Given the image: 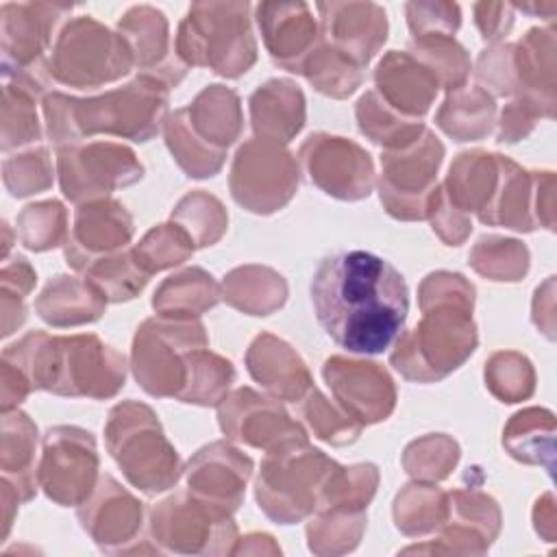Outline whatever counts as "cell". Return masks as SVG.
<instances>
[{
  "label": "cell",
  "mask_w": 557,
  "mask_h": 557,
  "mask_svg": "<svg viewBox=\"0 0 557 557\" xmlns=\"http://www.w3.org/2000/svg\"><path fill=\"white\" fill-rule=\"evenodd\" d=\"M324 379L329 387L335 392L337 400L344 405L346 413L359 420V424H372V422L385 420L394 409V400H396L394 385L387 372L379 368V363L374 366L366 385H355L342 372L335 357H331L324 363Z\"/></svg>",
  "instance_id": "cell-22"
},
{
  "label": "cell",
  "mask_w": 557,
  "mask_h": 557,
  "mask_svg": "<svg viewBox=\"0 0 557 557\" xmlns=\"http://www.w3.org/2000/svg\"><path fill=\"white\" fill-rule=\"evenodd\" d=\"M248 2H196L178 26L176 52L185 65H205L235 78L257 59Z\"/></svg>",
  "instance_id": "cell-5"
},
{
  "label": "cell",
  "mask_w": 557,
  "mask_h": 557,
  "mask_svg": "<svg viewBox=\"0 0 557 557\" xmlns=\"http://www.w3.org/2000/svg\"><path fill=\"white\" fill-rule=\"evenodd\" d=\"M107 298L89 281H78L74 276H57L46 285L37 300L39 315L54 324H83L100 318Z\"/></svg>",
  "instance_id": "cell-23"
},
{
  "label": "cell",
  "mask_w": 557,
  "mask_h": 557,
  "mask_svg": "<svg viewBox=\"0 0 557 557\" xmlns=\"http://www.w3.org/2000/svg\"><path fill=\"white\" fill-rule=\"evenodd\" d=\"M4 357L15 359L30 387L65 396H113L124 385V357L96 335L50 337L28 333L9 346Z\"/></svg>",
  "instance_id": "cell-3"
},
{
  "label": "cell",
  "mask_w": 557,
  "mask_h": 557,
  "mask_svg": "<svg viewBox=\"0 0 557 557\" xmlns=\"http://www.w3.org/2000/svg\"><path fill=\"white\" fill-rule=\"evenodd\" d=\"M405 11L413 37L431 35L433 22L437 35H453L461 22L459 4L450 2H409L405 4Z\"/></svg>",
  "instance_id": "cell-35"
},
{
  "label": "cell",
  "mask_w": 557,
  "mask_h": 557,
  "mask_svg": "<svg viewBox=\"0 0 557 557\" xmlns=\"http://www.w3.org/2000/svg\"><path fill=\"white\" fill-rule=\"evenodd\" d=\"M220 289L213 283L211 274L200 268H191L170 276L152 298V307L159 311L172 313L174 307L187 309L189 315H200V311L213 307L218 302Z\"/></svg>",
  "instance_id": "cell-28"
},
{
  "label": "cell",
  "mask_w": 557,
  "mask_h": 557,
  "mask_svg": "<svg viewBox=\"0 0 557 557\" xmlns=\"http://www.w3.org/2000/svg\"><path fill=\"white\" fill-rule=\"evenodd\" d=\"M165 109L168 85L148 74L98 98L78 100L52 91L44 100L48 135L57 148L81 144L94 133L146 141L159 131Z\"/></svg>",
  "instance_id": "cell-2"
},
{
  "label": "cell",
  "mask_w": 557,
  "mask_h": 557,
  "mask_svg": "<svg viewBox=\"0 0 557 557\" xmlns=\"http://www.w3.org/2000/svg\"><path fill=\"white\" fill-rule=\"evenodd\" d=\"M513 9H522L524 13H531V15H546V17H553V13L557 11V4L555 2H529V4H518Z\"/></svg>",
  "instance_id": "cell-37"
},
{
  "label": "cell",
  "mask_w": 557,
  "mask_h": 557,
  "mask_svg": "<svg viewBox=\"0 0 557 557\" xmlns=\"http://www.w3.org/2000/svg\"><path fill=\"white\" fill-rule=\"evenodd\" d=\"M553 413L546 409H524L511 418L503 433V444L509 455L527 461L546 466L553 472Z\"/></svg>",
  "instance_id": "cell-24"
},
{
  "label": "cell",
  "mask_w": 557,
  "mask_h": 557,
  "mask_svg": "<svg viewBox=\"0 0 557 557\" xmlns=\"http://www.w3.org/2000/svg\"><path fill=\"white\" fill-rule=\"evenodd\" d=\"M409 54L424 63L446 89L455 91L463 87V81L470 70L466 50L450 35H426L416 37L409 44Z\"/></svg>",
  "instance_id": "cell-29"
},
{
  "label": "cell",
  "mask_w": 557,
  "mask_h": 557,
  "mask_svg": "<svg viewBox=\"0 0 557 557\" xmlns=\"http://www.w3.org/2000/svg\"><path fill=\"white\" fill-rule=\"evenodd\" d=\"M298 170L281 144L252 139L244 144L231 170L233 198L252 213L281 209L296 191Z\"/></svg>",
  "instance_id": "cell-9"
},
{
  "label": "cell",
  "mask_w": 557,
  "mask_h": 557,
  "mask_svg": "<svg viewBox=\"0 0 557 557\" xmlns=\"http://www.w3.org/2000/svg\"><path fill=\"white\" fill-rule=\"evenodd\" d=\"M107 444L126 479L146 494L168 490L181 474L178 455L146 405H117L107 424Z\"/></svg>",
  "instance_id": "cell-6"
},
{
  "label": "cell",
  "mask_w": 557,
  "mask_h": 557,
  "mask_svg": "<svg viewBox=\"0 0 557 557\" xmlns=\"http://www.w3.org/2000/svg\"><path fill=\"white\" fill-rule=\"evenodd\" d=\"M494 115V100L481 87L455 89L442 111L437 113V124L457 141L479 139L490 133V122Z\"/></svg>",
  "instance_id": "cell-25"
},
{
  "label": "cell",
  "mask_w": 557,
  "mask_h": 557,
  "mask_svg": "<svg viewBox=\"0 0 557 557\" xmlns=\"http://www.w3.org/2000/svg\"><path fill=\"white\" fill-rule=\"evenodd\" d=\"M485 381L492 392L509 381L500 394L503 403H518L522 398H529L533 392L531 363L516 352H496L485 366Z\"/></svg>",
  "instance_id": "cell-32"
},
{
  "label": "cell",
  "mask_w": 557,
  "mask_h": 557,
  "mask_svg": "<svg viewBox=\"0 0 557 557\" xmlns=\"http://www.w3.org/2000/svg\"><path fill=\"white\" fill-rule=\"evenodd\" d=\"M96 470L98 455L89 431L57 426L46 433L39 479L50 498L65 507L89 498Z\"/></svg>",
  "instance_id": "cell-11"
},
{
  "label": "cell",
  "mask_w": 557,
  "mask_h": 557,
  "mask_svg": "<svg viewBox=\"0 0 557 557\" xmlns=\"http://www.w3.org/2000/svg\"><path fill=\"white\" fill-rule=\"evenodd\" d=\"M311 302L324 333L352 355H381L409 313L405 276L368 250L326 255L311 278Z\"/></svg>",
  "instance_id": "cell-1"
},
{
  "label": "cell",
  "mask_w": 557,
  "mask_h": 557,
  "mask_svg": "<svg viewBox=\"0 0 557 557\" xmlns=\"http://www.w3.org/2000/svg\"><path fill=\"white\" fill-rule=\"evenodd\" d=\"M194 252L191 237L178 224H161L146 233L144 242L133 248L137 263L148 272L183 263Z\"/></svg>",
  "instance_id": "cell-31"
},
{
  "label": "cell",
  "mask_w": 557,
  "mask_h": 557,
  "mask_svg": "<svg viewBox=\"0 0 557 557\" xmlns=\"http://www.w3.org/2000/svg\"><path fill=\"white\" fill-rule=\"evenodd\" d=\"M265 48L276 65L300 74L305 59L320 41L315 20L305 2H261L255 7Z\"/></svg>",
  "instance_id": "cell-15"
},
{
  "label": "cell",
  "mask_w": 557,
  "mask_h": 557,
  "mask_svg": "<svg viewBox=\"0 0 557 557\" xmlns=\"http://www.w3.org/2000/svg\"><path fill=\"white\" fill-rule=\"evenodd\" d=\"M131 65L133 52L124 37L83 15L59 33L48 72L59 83L87 89L124 76Z\"/></svg>",
  "instance_id": "cell-7"
},
{
  "label": "cell",
  "mask_w": 557,
  "mask_h": 557,
  "mask_svg": "<svg viewBox=\"0 0 557 557\" xmlns=\"http://www.w3.org/2000/svg\"><path fill=\"white\" fill-rule=\"evenodd\" d=\"M529 257L527 248L516 239L500 237H483L472 250L470 263L476 272L490 276L492 281H516L511 270L503 263V259H522Z\"/></svg>",
  "instance_id": "cell-34"
},
{
  "label": "cell",
  "mask_w": 557,
  "mask_h": 557,
  "mask_svg": "<svg viewBox=\"0 0 557 557\" xmlns=\"http://www.w3.org/2000/svg\"><path fill=\"white\" fill-rule=\"evenodd\" d=\"M133 235V220L120 202L100 200L78 207L74 233L65 242L67 263L85 272L94 261L117 252Z\"/></svg>",
  "instance_id": "cell-16"
},
{
  "label": "cell",
  "mask_w": 557,
  "mask_h": 557,
  "mask_svg": "<svg viewBox=\"0 0 557 557\" xmlns=\"http://www.w3.org/2000/svg\"><path fill=\"white\" fill-rule=\"evenodd\" d=\"M59 181L63 196L72 202L96 200L117 187L141 178L144 168L135 154L117 144H89L59 148Z\"/></svg>",
  "instance_id": "cell-10"
},
{
  "label": "cell",
  "mask_w": 557,
  "mask_h": 557,
  "mask_svg": "<svg viewBox=\"0 0 557 557\" xmlns=\"http://www.w3.org/2000/svg\"><path fill=\"white\" fill-rule=\"evenodd\" d=\"M191 133H194V144L189 141V135L185 131L181 109L165 120V141H168L174 159L178 161V165L187 172V176H191V178L213 176L224 163V150L207 144L202 137L196 135L194 128H191Z\"/></svg>",
  "instance_id": "cell-30"
},
{
  "label": "cell",
  "mask_w": 557,
  "mask_h": 557,
  "mask_svg": "<svg viewBox=\"0 0 557 557\" xmlns=\"http://www.w3.org/2000/svg\"><path fill=\"white\" fill-rule=\"evenodd\" d=\"M322 39L348 54L361 67L387 37L385 11L374 2H320Z\"/></svg>",
  "instance_id": "cell-17"
},
{
  "label": "cell",
  "mask_w": 557,
  "mask_h": 557,
  "mask_svg": "<svg viewBox=\"0 0 557 557\" xmlns=\"http://www.w3.org/2000/svg\"><path fill=\"white\" fill-rule=\"evenodd\" d=\"M444 157V146L424 128V133L381 157L379 194L385 209L400 220H420L429 215L437 191L435 174Z\"/></svg>",
  "instance_id": "cell-8"
},
{
  "label": "cell",
  "mask_w": 557,
  "mask_h": 557,
  "mask_svg": "<svg viewBox=\"0 0 557 557\" xmlns=\"http://www.w3.org/2000/svg\"><path fill=\"white\" fill-rule=\"evenodd\" d=\"M300 159L309 181L329 196L359 200L370 194L372 159L357 144L322 133L311 135L300 148Z\"/></svg>",
  "instance_id": "cell-13"
},
{
  "label": "cell",
  "mask_w": 557,
  "mask_h": 557,
  "mask_svg": "<svg viewBox=\"0 0 557 557\" xmlns=\"http://www.w3.org/2000/svg\"><path fill=\"white\" fill-rule=\"evenodd\" d=\"M252 128L261 139L287 144L305 122V98L289 81H268L250 96Z\"/></svg>",
  "instance_id": "cell-21"
},
{
  "label": "cell",
  "mask_w": 557,
  "mask_h": 557,
  "mask_svg": "<svg viewBox=\"0 0 557 557\" xmlns=\"http://www.w3.org/2000/svg\"><path fill=\"white\" fill-rule=\"evenodd\" d=\"M72 4L50 2H4L2 15V72L50 74L44 50L52 41L57 26L72 13Z\"/></svg>",
  "instance_id": "cell-12"
},
{
  "label": "cell",
  "mask_w": 557,
  "mask_h": 557,
  "mask_svg": "<svg viewBox=\"0 0 557 557\" xmlns=\"http://www.w3.org/2000/svg\"><path fill=\"white\" fill-rule=\"evenodd\" d=\"M120 35L128 44L133 61L141 65L148 76L163 81L168 87H176L181 83L187 65L168 52V22L159 9L148 4L128 9L120 20Z\"/></svg>",
  "instance_id": "cell-18"
},
{
  "label": "cell",
  "mask_w": 557,
  "mask_h": 557,
  "mask_svg": "<svg viewBox=\"0 0 557 557\" xmlns=\"http://www.w3.org/2000/svg\"><path fill=\"white\" fill-rule=\"evenodd\" d=\"M85 278H89V283L96 285L107 300L120 302L141 292L150 274L137 263L131 250V252H113L94 261L85 270Z\"/></svg>",
  "instance_id": "cell-27"
},
{
  "label": "cell",
  "mask_w": 557,
  "mask_h": 557,
  "mask_svg": "<svg viewBox=\"0 0 557 557\" xmlns=\"http://www.w3.org/2000/svg\"><path fill=\"white\" fill-rule=\"evenodd\" d=\"M296 357L298 355L283 339L259 335L248 350V372L274 396L296 403L302 392L313 387L302 359L294 361Z\"/></svg>",
  "instance_id": "cell-20"
},
{
  "label": "cell",
  "mask_w": 557,
  "mask_h": 557,
  "mask_svg": "<svg viewBox=\"0 0 557 557\" xmlns=\"http://www.w3.org/2000/svg\"><path fill=\"white\" fill-rule=\"evenodd\" d=\"M420 302H437V311H424L416 329L396 339L392 366L413 381H440L474 352L476 331L472 324L474 287L457 274L448 298H442L429 274L420 287Z\"/></svg>",
  "instance_id": "cell-4"
},
{
  "label": "cell",
  "mask_w": 557,
  "mask_h": 557,
  "mask_svg": "<svg viewBox=\"0 0 557 557\" xmlns=\"http://www.w3.org/2000/svg\"><path fill=\"white\" fill-rule=\"evenodd\" d=\"M474 15L481 37L487 41H498L507 35V30L513 24V4L479 2L474 4Z\"/></svg>",
  "instance_id": "cell-36"
},
{
  "label": "cell",
  "mask_w": 557,
  "mask_h": 557,
  "mask_svg": "<svg viewBox=\"0 0 557 557\" xmlns=\"http://www.w3.org/2000/svg\"><path fill=\"white\" fill-rule=\"evenodd\" d=\"M220 426L222 431L239 442L250 446H263L268 450L307 440L305 431L289 420V416L268 398L255 394L248 387L237 389L228 398H222L220 405Z\"/></svg>",
  "instance_id": "cell-14"
},
{
  "label": "cell",
  "mask_w": 557,
  "mask_h": 557,
  "mask_svg": "<svg viewBox=\"0 0 557 557\" xmlns=\"http://www.w3.org/2000/svg\"><path fill=\"white\" fill-rule=\"evenodd\" d=\"M376 94L398 115H424L437 94L435 74L409 52L392 50L376 67Z\"/></svg>",
  "instance_id": "cell-19"
},
{
  "label": "cell",
  "mask_w": 557,
  "mask_h": 557,
  "mask_svg": "<svg viewBox=\"0 0 557 557\" xmlns=\"http://www.w3.org/2000/svg\"><path fill=\"white\" fill-rule=\"evenodd\" d=\"M307 400L309 403L302 407V416L320 440L331 444H348L359 437L361 424H355V418H350L348 413H335V409L315 387L307 392Z\"/></svg>",
  "instance_id": "cell-33"
},
{
  "label": "cell",
  "mask_w": 557,
  "mask_h": 557,
  "mask_svg": "<svg viewBox=\"0 0 557 557\" xmlns=\"http://www.w3.org/2000/svg\"><path fill=\"white\" fill-rule=\"evenodd\" d=\"M300 74H305L318 91L335 98L350 96L361 83V65L322 37L305 59Z\"/></svg>",
  "instance_id": "cell-26"
}]
</instances>
